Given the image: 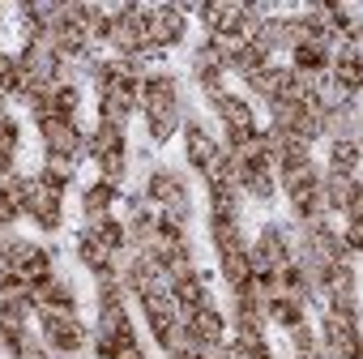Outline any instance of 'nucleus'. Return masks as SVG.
I'll list each match as a JSON object with an SVG mask.
<instances>
[{"instance_id": "f257e3e1", "label": "nucleus", "mask_w": 363, "mask_h": 359, "mask_svg": "<svg viewBox=\"0 0 363 359\" xmlns=\"http://www.w3.org/2000/svg\"><path fill=\"white\" fill-rule=\"evenodd\" d=\"M39 128H43L48 154H65V158H73V154L82 150V133L73 128V120H65V116H48Z\"/></svg>"}, {"instance_id": "f03ea898", "label": "nucleus", "mask_w": 363, "mask_h": 359, "mask_svg": "<svg viewBox=\"0 0 363 359\" xmlns=\"http://www.w3.org/2000/svg\"><path fill=\"white\" fill-rule=\"evenodd\" d=\"M214 107H218V116L231 124V145H240L244 137H252V133H257V128H252V111H248L240 99H227V94H223Z\"/></svg>"}, {"instance_id": "7ed1b4c3", "label": "nucleus", "mask_w": 363, "mask_h": 359, "mask_svg": "<svg viewBox=\"0 0 363 359\" xmlns=\"http://www.w3.org/2000/svg\"><path fill=\"white\" fill-rule=\"evenodd\" d=\"M150 193L158 197V201H167L171 206V214L179 210V214H184L189 210V197H184V184H179V180L175 175H167V171H158L154 180H150Z\"/></svg>"}, {"instance_id": "20e7f679", "label": "nucleus", "mask_w": 363, "mask_h": 359, "mask_svg": "<svg viewBox=\"0 0 363 359\" xmlns=\"http://www.w3.org/2000/svg\"><path fill=\"white\" fill-rule=\"evenodd\" d=\"M111 201H116V189H111V184H94V189L86 193V219H90V231H94L99 223H107Z\"/></svg>"}, {"instance_id": "39448f33", "label": "nucleus", "mask_w": 363, "mask_h": 359, "mask_svg": "<svg viewBox=\"0 0 363 359\" xmlns=\"http://www.w3.org/2000/svg\"><path fill=\"white\" fill-rule=\"evenodd\" d=\"M189 325H193L197 342H206V346H218V338H223V316H218V312H210V308H197V316H193Z\"/></svg>"}, {"instance_id": "423d86ee", "label": "nucleus", "mask_w": 363, "mask_h": 359, "mask_svg": "<svg viewBox=\"0 0 363 359\" xmlns=\"http://www.w3.org/2000/svg\"><path fill=\"white\" fill-rule=\"evenodd\" d=\"M210 236H214V244L223 248V257H231V253H244V240H240V231H235V219H214Z\"/></svg>"}, {"instance_id": "0eeeda50", "label": "nucleus", "mask_w": 363, "mask_h": 359, "mask_svg": "<svg viewBox=\"0 0 363 359\" xmlns=\"http://www.w3.org/2000/svg\"><path fill=\"white\" fill-rule=\"evenodd\" d=\"M48 342H52L56 350H77V346L86 342V333H82L77 321H65V325H48Z\"/></svg>"}, {"instance_id": "6e6552de", "label": "nucleus", "mask_w": 363, "mask_h": 359, "mask_svg": "<svg viewBox=\"0 0 363 359\" xmlns=\"http://www.w3.org/2000/svg\"><path fill=\"white\" fill-rule=\"evenodd\" d=\"M303 107H308V103L274 99V103H269V116H274V124H278V128H291V133H295V128H299V120H303Z\"/></svg>"}, {"instance_id": "1a4fd4ad", "label": "nucleus", "mask_w": 363, "mask_h": 359, "mask_svg": "<svg viewBox=\"0 0 363 359\" xmlns=\"http://www.w3.org/2000/svg\"><path fill=\"white\" fill-rule=\"evenodd\" d=\"M189 158L206 171L210 167V158H214V141L201 133V124H189Z\"/></svg>"}, {"instance_id": "9d476101", "label": "nucleus", "mask_w": 363, "mask_h": 359, "mask_svg": "<svg viewBox=\"0 0 363 359\" xmlns=\"http://www.w3.org/2000/svg\"><path fill=\"white\" fill-rule=\"evenodd\" d=\"M223 274H227V282H231V287H240V282H248V278H252V265H248V253H231V257H223Z\"/></svg>"}, {"instance_id": "9b49d317", "label": "nucleus", "mask_w": 363, "mask_h": 359, "mask_svg": "<svg viewBox=\"0 0 363 359\" xmlns=\"http://www.w3.org/2000/svg\"><path fill=\"white\" fill-rule=\"evenodd\" d=\"M90 150H94V158L99 154H116L120 150V128L116 124H99V133L90 137Z\"/></svg>"}, {"instance_id": "f8f14e48", "label": "nucleus", "mask_w": 363, "mask_h": 359, "mask_svg": "<svg viewBox=\"0 0 363 359\" xmlns=\"http://www.w3.org/2000/svg\"><path fill=\"white\" fill-rule=\"evenodd\" d=\"M77 253H82V261H86L90 270H103V265H107V257H111L94 236H82V248H77Z\"/></svg>"}, {"instance_id": "ddd939ff", "label": "nucleus", "mask_w": 363, "mask_h": 359, "mask_svg": "<svg viewBox=\"0 0 363 359\" xmlns=\"http://www.w3.org/2000/svg\"><path fill=\"white\" fill-rule=\"evenodd\" d=\"M99 171H103V184H116V180L124 175V154H99Z\"/></svg>"}, {"instance_id": "4468645a", "label": "nucleus", "mask_w": 363, "mask_h": 359, "mask_svg": "<svg viewBox=\"0 0 363 359\" xmlns=\"http://www.w3.org/2000/svg\"><path fill=\"white\" fill-rule=\"evenodd\" d=\"M214 219H235V189H214Z\"/></svg>"}, {"instance_id": "2eb2a0df", "label": "nucleus", "mask_w": 363, "mask_h": 359, "mask_svg": "<svg viewBox=\"0 0 363 359\" xmlns=\"http://www.w3.org/2000/svg\"><path fill=\"white\" fill-rule=\"evenodd\" d=\"M90 236H94V240H99V244H103V248H107V253H111V248H116V244H120V240H124V231H120V227H116V223H99V227H94V231H90Z\"/></svg>"}, {"instance_id": "dca6fc26", "label": "nucleus", "mask_w": 363, "mask_h": 359, "mask_svg": "<svg viewBox=\"0 0 363 359\" xmlns=\"http://www.w3.org/2000/svg\"><path fill=\"white\" fill-rule=\"evenodd\" d=\"M13 145H18V124L13 120H0V150L13 154Z\"/></svg>"}, {"instance_id": "f3484780", "label": "nucleus", "mask_w": 363, "mask_h": 359, "mask_svg": "<svg viewBox=\"0 0 363 359\" xmlns=\"http://www.w3.org/2000/svg\"><path fill=\"white\" fill-rule=\"evenodd\" d=\"M111 359H145V355H141V346H124V350H116Z\"/></svg>"}, {"instance_id": "a211bd4d", "label": "nucleus", "mask_w": 363, "mask_h": 359, "mask_svg": "<svg viewBox=\"0 0 363 359\" xmlns=\"http://www.w3.org/2000/svg\"><path fill=\"white\" fill-rule=\"evenodd\" d=\"M9 162H13V158H9L5 150H0V175H9Z\"/></svg>"}, {"instance_id": "6ab92c4d", "label": "nucleus", "mask_w": 363, "mask_h": 359, "mask_svg": "<svg viewBox=\"0 0 363 359\" xmlns=\"http://www.w3.org/2000/svg\"><path fill=\"white\" fill-rule=\"evenodd\" d=\"M252 359H274V355H269V350H257V355H252Z\"/></svg>"}]
</instances>
